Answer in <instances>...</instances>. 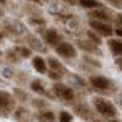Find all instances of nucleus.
I'll use <instances>...</instances> for the list:
<instances>
[{"mask_svg": "<svg viewBox=\"0 0 122 122\" xmlns=\"http://www.w3.org/2000/svg\"><path fill=\"white\" fill-rule=\"evenodd\" d=\"M93 106L98 111V114H101L103 117H107V119H116L117 117L116 106L106 98H93Z\"/></svg>", "mask_w": 122, "mask_h": 122, "instance_id": "1", "label": "nucleus"}, {"mask_svg": "<svg viewBox=\"0 0 122 122\" xmlns=\"http://www.w3.org/2000/svg\"><path fill=\"white\" fill-rule=\"evenodd\" d=\"M15 109H16V98L5 90H0V116L8 117L10 114L15 112Z\"/></svg>", "mask_w": 122, "mask_h": 122, "instance_id": "2", "label": "nucleus"}, {"mask_svg": "<svg viewBox=\"0 0 122 122\" xmlns=\"http://www.w3.org/2000/svg\"><path fill=\"white\" fill-rule=\"evenodd\" d=\"M90 85L93 86V90H96L98 93H114L116 90V86H114V83L109 80V78H106V76H101V75H94L90 78Z\"/></svg>", "mask_w": 122, "mask_h": 122, "instance_id": "3", "label": "nucleus"}, {"mask_svg": "<svg viewBox=\"0 0 122 122\" xmlns=\"http://www.w3.org/2000/svg\"><path fill=\"white\" fill-rule=\"evenodd\" d=\"M52 93H54V96L59 98L62 103H73V99H75L73 90H72L70 86H67V85L60 83V81L54 83V86H52Z\"/></svg>", "mask_w": 122, "mask_h": 122, "instance_id": "4", "label": "nucleus"}, {"mask_svg": "<svg viewBox=\"0 0 122 122\" xmlns=\"http://www.w3.org/2000/svg\"><path fill=\"white\" fill-rule=\"evenodd\" d=\"M56 52H57V56H59V57L67 59V60L75 59V57H76L75 46H73V44H70V42H67V41H62V42L56 47Z\"/></svg>", "mask_w": 122, "mask_h": 122, "instance_id": "5", "label": "nucleus"}, {"mask_svg": "<svg viewBox=\"0 0 122 122\" xmlns=\"http://www.w3.org/2000/svg\"><path fill=\"white\" fill-rule=\"evenodd\" d=\"M90 29L96 31L99 36H112L114 29L109 23H103V21H98V20H90Z\"/></svg>", "mask_w": 122, "mask_h": 122, "instance_id": "6", "label": "nucleus"}, {"mask_svg": "<svg viewBox=\"0 0 122 122\" xmlns=\"http://www.w3.org/2000/svg\"><path fill=\"white\" fill-rule=\"evenodd\" d=\"M88 16L90 20H98V21H103V23H109L112 21V13L106 8H94V10H88Z\"/></svg>", "mask_w": 122, "mask_h": 122, "instance_id": "7", "label": "nucleus"}, {"mask_svg": "<svg viewBox=\"0 0 122 122\" xmlns=\"http://www.w3.org/2000/svg\"><path fill=\"white\" fill-rule=\"evenodd\" d=\"M42 39H44V42H46L47 46L51 47H57L60 42H62V34L54 28H49L46 29L44 33H42Z\"/></svg>", "mask_w": 122, "mask_h": 122, "instance_id": "8", "label": "nucleus"}, {"mask_svg": "<svg viewBox=\"0 0 122 122\" xmlns=\"http://www.w3.org/2000/svg\"><path fill=\"white\" fill-rule=\"evenodd\" d=\"M107 47L111 51V54L116 57H122V39L117 38V39H109L107 41Z\"/></svg>", "mask_w": 122, "mask_h": 122, "instance_id": "9", "label": "nucleus"}, {"mask_svg": "<svg viewBox=\"0 0 122 122\" xmlns=\"http://www.w3.org/2000/svg\"><path fill=\"white\" fill-rule=\"evenodd\" d=\"M47 67H49L51 70H54V72H59L60 75H68V72H67L65 67L62 65V62H59L54 57H49V59H47Z\"/></svg>", "mask_w": 122, "mask_h": 122, "instance_id": "10", "label": "nucleus"}, {"mask_svg": "<svg viewBox=\"0 0 122 122\" xmlns=\"http://www.w3.org/2000/svg\"><path fill=\"white\" fill-rule=\"evenodd\" d=\"M33 67H34V70H36L38 73H41V75H44V73L49 72V70H47V60H44L41 56L33 57Z\"/></svg>", "mask_w": 122, "mask_h": 122, "instance_id": "11", "label": "nucleus"}, {"mask_svg": "<svg viewBox=\"0 0 122 122\" xmlns=\"http://www.w3.org/2000/svg\"><path fill=\"white\" fill-rule=\"evenodd\" d=\"M34 116H36V119L39 122H56V114H54V111H51V109L38 111Z\"/></svg>", "mask_w": 122, "mask_h": 122, "instance_id": "12", "label": "nucleus"}, {"mask_svg": "<svg viewBox=\"0 0 122 122\" xmlns=\"http://www.w3.org/2000/svg\"><path fill=\"white\" fill-rule=\"evenodd\" d=\"M75 112H78V116L83 117V119H91V121H93V117H91V111H90L88 104H85V103L76 104V106H75Z\"/></svg>", "mask_w": 122, "mask_h": 122, "instance_id": "13", "label": "nucleus"}, {"mask_svg": "<svg viewBox=\"0 0 122 122\" xmlns=\"http://www.w3.org/2000/svg\"><path fill=\"white\" fill-rule=\"evenodd\" d=\"M78 5L86 10H94V8H103V3L99 0H78Z\"/></svg>", "mask_w": 122, "mask_h": 122, "instance_id": "14", "label": "nucleus"}, {"mask_svg": "<svg viewBox=\"0 0 122 122\" xmlns=\"http://www.w3.org/2000/svg\"><path fill=\"white\" fill-rule=\"evenodd\" d=\"M76 44H78V47H80V49H83V51H86V52H94V54H99L98 46H96V44H93L91 41H78Z\"/></svg>", "mask_w": 122, "mask_h": 122, "instance_id": "15", "label": "nucleus"}, {"mask_svg": "<svg viewBox=\"0 0 122 122\" xmlns=\"http://www.w3.org/2000/svg\"><path fill=\"white\" fill-rule=\"evenodd\" d=\"M29 88H31V91H34V93H39V94H46V86L44 83L36 78V80H33L31 83H29Z\"/></svg>", "mask_w": 122, "mask_h": 122, "instance_id": "16", "label": "nucleus"}, {"mask_svg": "<svg viewBox=\"0 0 122 122\" xmlns=\"http://www.w3.org/2000/svg\"><path fill=\"white\" fill-rule=\"evenodd\" d=\"M25 114H29L28 111H26V107H16L15 109V119L18 122H28L29 121V116H25Z\"/></svg>", "mask_w": 122, "mask_h": 122, "instance_id": "17", "label": "nucleus"}, {"mask_svg": "<svg viewBox=\"0 0 122 122\" xmlns=\"http://www.w3.org/2000/svg\"><path fill=\"white\" fill-rule=\"evenodd\" d=\"M5 57H7V60H8L10 64H16L20 60V54L15 51V47H13V49H8L7 54H5Z\"/></svg>", "mask_w": 122, "mask_h": 122, "instance_id": "18", "label": "nucleus"}, {"mask_svg": "<svg viewBox=\"0 0 122 122\" xmlns=\"http://www.w3.org/2000/svg\"><path fill=\"white\" fill-rule=\"evenodd\" d=\"M86 36H88V41H91L93 44H96V46H101V38H99V34H98L96 31H93V29H88V31H86Z\"/></svg>", "mask_w": 122, "mask_h": 122, "instance_id": "19", "label": "nucleus"}, {"mask_svg": "<svg viewBox=\"0 0 122 122\" xmlns=\"http://www.w3.org/2000/svg\"><path fill=\"white\" fill-rule=\"evenodd\" d=\"M33 106L38 109V111H42V109H49V104H47L46 99L42 98H38V99H33Z\"/></svg>", "mask_w": 122, "mask_h": 122, "instance_id": "20", "label": "nucleus"}, {"mask_svg": "<svg viewBox=\"0 0 122 122\" xmlns=\"http://www.w3.org/2000/svg\"><path fill=\"white\" fill-rule=\"evenodd\" d=\"M57 119H59V122H72L73 121V114L68 112V111H60Z\"/></svg>", "mask_w": 122, "mask_h": 122, "instance_id": "21", "label": "nucleus"}, {"mask_svg": "<svg viewBox=\"0 0 122 122\" xmlns=\"http://www.w3.org/2000/svg\"><path fill=\"white\" fill-rule=\"evenodd\" d=\"M29 46H31V49H34V51H39V52H46L47 49L44 44H41L38 39H31L29 41Z\"/></svg>", "mask_w": 122, "mask_h": 122, "instance_id": "22", "label": "nucleus"}, {"mask_svg": "<svg viewBox=\"0 0 122 122\" xmlns=\"http://www.w3.org/2000/svg\"><path fill=\"white\" fill-rule=\"evenodd\" d=\"M15 51L20 54V57H29L31 56V49H28V47L18 46V47H15Z\"/></svg>", "mask_w": 122, "mask_h": 122, "instance_id": "23", "label": "nucleus"}, {"mask_svg": "<svg viewBox=\"0 0 122 122\" xmlns=\"http://www.w3.org/2000/svg\"><path fill=\"white\" fill-rule=\"evenodd\" d=\"M47 76H49L51 80H54V81H60L64 75H60L59 72H54V70H49V72H47Z\"/></svg>", "mask_w": 122, "mask_h": 122, "instance_id": "24", "label": "nucleus"}, {"mask_svg": "<svg viewBox=\"0 0 122 122\" xmlns=\"http://www.w3.org/2000/svg\"><path fill=\"white\" fill-rule=\"evenodd\" d=\"M29 23L34 25V26H39V25L42 26V25L46 23V20H44V18H29Z\"/></svg>", "mask_w": 122, "mask_h": 122, "instance_id": "25", "label": "nucleus"}, {"mask_svg": "<svg viewBox=\"0 0 122 122\" xmlns=\"http://www.w3.org/2000/svg\"><path fill=\"white\" fill-rule=\"evenodd\" d=\"M49 10H51V13H62V11H64V8L59 7V5H56V3H51Z\"/></svg>", "mask_w": 122, "mask_h": 122, "instance_id": "26", "label": "nucleus"}, {"mask_svg": "<svg viewBox=\"0 0 122 122\" xmlns=\"http://www.w3.org/2000/svg\"><path fill=\"white\" fill-rule=\"evenodd\" d=\"M116 65L119 67V70H122V57H116Z\"/></svg>", "mask_w": 122, "mask_h": 122, "instance_id": "27", "label": "nucleus"}, {"mask_svg": "<svg viewBox=\"0 0 122 122\" xmlns=\"http://www.w3.org/2000/svg\"><path fill=\"white\" fill-rule=\"evenodd\" d=\"M67 5H78V0H62Z\"/></svg>", "mask_w": 122, "mask_h": 122, "instance_id": "28", "label": "nucleus"}, {"mask_svg": "<svg viewBox=\"0 0 122 122\" xmlns=\"http://www.w3.org/2000/svg\"><path fill=\"white\" fill-rule=\"evenodd\" d=\"M116 20H117V25H119L117 28H122V13H119V15L116 16Z\"/></svg>", "mask_w": 122, "mask_h": 122, "instance_id": "29", "label": "nucleus"}, {"mask_svg": "<svg viewBox=\"0 0 122 122\" xmlns=\"http://www.w3.org/2000/svg\"><path fill=\"white\" fill-rule=\"evenodd\" d=\"M114 33H116V34H117V36H119V38L122 39V28H117L116 31H114Z\"/></svg>", "mask_w": 122, "mask_h": 122, "instance_id": "30", "label": "nucleus"}, {"mask_svg": "<svg viewBox=\"0 0 122 122\" xmlns=\"http://www.w3.org/2000/svg\"><path fill=\"white\" fill-rule=\"evenodd\" d=\"M107 122H121V121H117V119H107Z\"/></svg>", "mask_w": 122, "mask_h": 122, "instance_id": "31", "label": "nucleus"}, {"mask_svg": "<svg viewBox=\"0 0 122 122\" xmlns=\"http://www.w3.org/2000/svg\"><path fill=\"white\" fill-rule=\"evenodd\" d=\"M28 2H33V3H39L41 0H28Z\"/></svg>", "mask_w": 122, "mask_h": 122, "instance_id": "32", "label": "nucleus"}, {"mask_svg": "<svg viewBox=\"0 0 122 122\" xmlns=\"http://www.w3.org/2000/svg\"><path fill=\"white\" fill-rule=\"evenodd\" d=\"M2 39H3V33L0 31V41H2Z\"/></svg>", "mask_w": 122, "mask_h": 122, "instance_id": "33", "label": "nucleus"}, {"mask_svg": "<svg viewBox=\"0 0 122 122\" xmlns=\"http://www.w3.org/2000/svg\"><path fill=\"white\" fill-rule=\"evenodd\" d=\"M91 122H103V121H98V119H96V121H91Z\"/></svg>", "mask_w": 122, "mask_h": 122, "instance_id": "34", "label": "nucleus"}, {"mask_svg": "<svg viewBox=\"0 0 122 122\" xmlns=\"http://www.w3.org/2000/svg\"><path fill=\"white\" fill-rule=\"evenodd\" d=\"M2 15H3V11H2V8H0V16H2Z\"/></svg>", "mask_w": 122, "mask_h": 122, "instance_id": "35", "label": "nucleus"}, {"mask_svg": "<svg viewBox=\"0 0 122 122\" xmlns=\"http://www.w3.org/2000/svg\"><path fill=\"white\" fill-rule=\"evenodd\" d=\"M0 2H2V3H3V2H5V0H0Z\"/></svg>", "mask_w": 122, "mask_h": 122, "instance_id": "36", "label": "nucleus"}, {"mask_svg": "<svg viewBox=\"0 0 122 122\" xmlns=\"http://www.w3.org/2000/svg\"><path fill=\"white\" fill-rule=\"evenodd\" d=\"M0 57H2V51H0Z\"/></svg>", "mask_w": 122, "mask_h": 122, "instance_id": "37", "label": "nucleus"}, {"mask_svg": "<svg viewBox=\"0 0 122 122\" xmlns=\"http://www.w3.org/2000/svg\"><path fill=\"white\" fill-rule=\"evenodd\" d=\"M46 2H51V0H46Z\"/></svg>", "mask_w": 122, "mask_h": 122, "instance_id": "38", "label": "nucleus"}]
</instances>
